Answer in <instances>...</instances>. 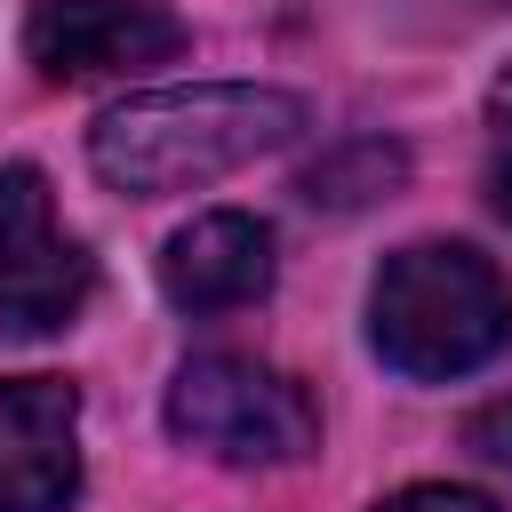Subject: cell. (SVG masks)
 Instances as JSON below:
<instances>
[{"mask_svg":"<svg viewBox=\"0 0 512 512\" xmlns=\"http://www.w3.org/2000/svg\"><path fill=\"white\" fill-rule=\"evenodd\" d=\"M368 336L400 376H464L512 344V280L456 240H416L384 256L368 288Z\"/></svg>","mask_w":512,"mask_h":512,"instance_id":"obj_2","label":"cell"},{"mask_svg":"<svg viewBox=\"0 0 512 512\" xmlns=\"http://www.w3.org/2000/svg\"><path fill=\"white\" fill-rule=\"evenodd\" d=\"M304 128V104L280 88H240V80H208V88H152L112 104L88 128V160L112 192L160 200V192H192L232 176L240 160L288 144Z\"/></svg>","mask_w":512,"mask_h":512,"instance_id":"obj_1","label":"cell"},{"mask_svg":"<svg viewBox=\"0 0 512 512\" xmlns=\"http://www.w3.org/2000/svg\"><path fill=\"white\" fill-rule=\"evenodd\" d=\"M488 192L512 216V72L488 88Z\"/></svg>","mask_w":512,"mask_h":512,"instance_id":"obj_9","label":"cell"},{"mask_svg":"<svg viewBox=\"0 0 512 512\" xmlns=\"http://www.w3.org/2000/svg\"><path fill=\"white\" fill-rule=\"evenodd\" d=\"M160 288L176 312H240L272 288V232L240 208L192 216L160 256Z\"/></svg>","mask_w":512,"mask_h":512,"instance_id":"obj_7","label":"cell"},{"mask_svg":"<svg viewBox=\"0 0 512 512\" xmlns=\"http://www.w3.org/2000/svg\"><path fill=\"white\" fill-rule=\"evenodd\" d=\"M376 512H496V504L472 496V488H400V496H384Z\"/></svg>","mask_w":512,"mask_h":512,"instance_id":"obj_11","label":"cell"},{"mask_svg":"<svg viewBox=\"0 0 512 512\" xmlns=\"http://www.w3.org/2000/svg\"><path fill=\"white\" fill-rule=\"evenodd\" d=\"M464 448L480 456V464H496V472H512V392L504 400H488L472 424H464Z\"/></svg>","mask_w":512,"mask_h":512,"instance_id":"obj_10","label":"cell"},{"mask_svg":"<svg viewBox=\"0 0 512 512\" xmlns=\"http://www.w3.org/2000/svg\"><path fill=\"white\" fill-rule=\"evenodd\" d=\"M168 432L184 448H200V456H224V464H296L320 440V408L280 368L208 352V360L176 368V384H168Z\"/></svg>","mask_w":512,"mask_h":512,"instance_id":"obj_3","label":"cell"},{"mask_svg":"<svg viewBox=\"0 0 512 512\" xmlns=\"http://www.w3.org/2000/svg\"><path fill=\"white\" fill-rule=\"evenodd\" d=\"M24 48L48 80H112L184 48V24L160 0H40Z\"/></svg>","mask_w":512,"mask_h":512,"instance_id":"obj_5","label":"cell"},{"mask_svg":"<svg viewBox=\"0 0 512 512\" xmlns=\"http://www.w3.org/2000/svg\"><path fill=\"white\" fill-rule=\"evenodd\" d=\"M384 184H400V152H392V144H352V152H336V160H320V168L304 176V200L360 208V200H376Z\"/></svg>","mask_w":512,"mask_h":512,"instance_id":"obj_8","label":"cell"},{"mask_svg":"<svg viewBox=\"0 0 512 512\" xmlns=\"http://www.w3.org/2000/svg\"><path fill=\"white\" fill-rule=\"evenodd\" d=\"M88 304V256L64 240L40 168H0V336H48Z\"/></svg>","mask_w":512,"mask_h":512,"instance_id":"obj_4","label":"cell"},{"mask_svg":"<svg viewBox=\"0 0 512 512\" xmlns=\"http://www.w3.org/2000/svg\"><path fill=\"white\" fill-rule=\"evenodd\" d=\"M80 400L56 376H0V512H64L80 488Z\"/></svg>","mask_w":512,"mask_h":512,"instance_id":"obj_6","label":"cell"}]
</instances>
